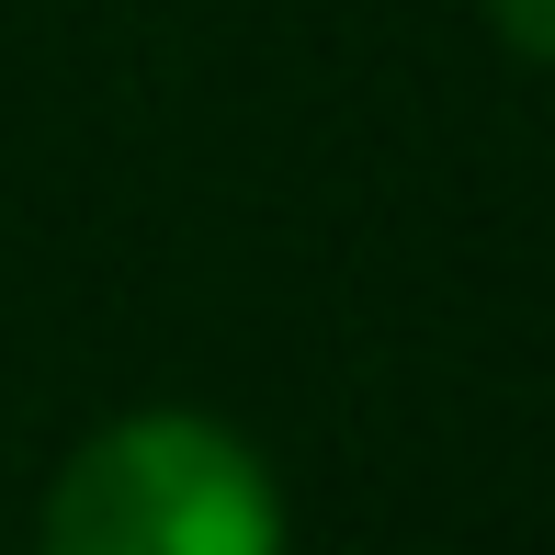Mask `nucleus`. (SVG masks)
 <instances>
[{"label":"nucleus","instance_id":"f257e3e1","mask_svg":"<svg viewBox=\"0 0 555 555\" xmlns=\"http://www.w3.org/2000/svg\"><path fill=\"white\" fill-rule=\"evenodd\" d=\"M35 555H284V488L205 409H125L57 465Z\"/></svg>","mask_w":555,"mask_h":555},{"label":"nucleus","instance_id":"f03ea898","mask_svg":"<svg viewBox=\"0 0 555 555\" xmlns=\"http://www.w3.org/2000/svg\"><path fill=\"white\" fill-rule=\"evenodd\" d=\"M488 12H499V35H511V57H544V46H555L544 0H488Z\"/></svg>","mask_w":555,"mask_h":555}]
</instances>
